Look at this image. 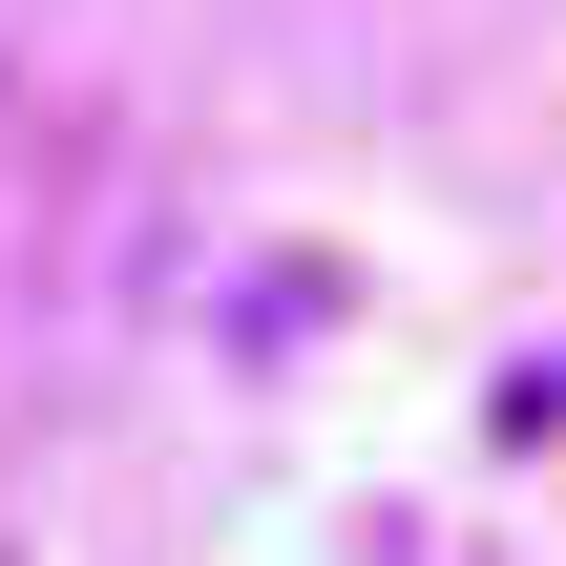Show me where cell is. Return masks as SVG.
I'll use <instances>...</instances> for the list:
<instances>
[]
</instances>
